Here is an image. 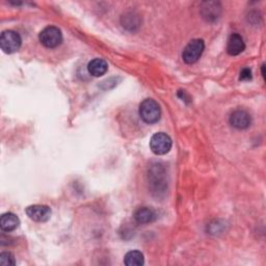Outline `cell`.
<instances>
[{"instance_id":"9a60e30c","label":"cell","mask_w":266,"mask_h":266,"mask_svg":"<svg viewBox=\"0 0 266 266\" xmlns=\"http://www.w3.org/2000/svg\"><path fill=\"white\" fill-rule=\"evenodd\" d=\"M264 68H265V64H262V76L265 77V72H264Z\"/></svg>"},{"instance_id":"3957f363","label":"cell","mask_w":266,"mask_h":266,"mask_svg":"<svg viewBox=\"0 0 266 266\" xmlns=\"http://www.w3.org/2000/svg\"><path fill=\"white\" fill-rule=\"evenodd\" d=\"M21 44L22 40L20 35L14 30H6L0 36V47L8 54L17 52L20 49Z\"/></svg>"},{"instance_id":"30bf717a","label":"cell","mask_w":266,"mask_h":266,"mask_svg":"<svg viewBox=\"0 0 266 266\" xmlns=\"http://www.w3.org/2000/svg\"><path fill=\"white\" fill-rule=\"evenodd\" d=\"M133 217L138 224L146 225L153 223L156 219V212L149 207H140L136 210Z\"/></svg>"},{"instance_id":"52a82bcc","label":"cell","mask_w":266,"mask_h":266,"mask_svg":"<svg viewBox=\"0 0 266 266\" xmlns=\"http://www.w3.org/2000/svg\"><path fill=\"white\" fill-rule=\"evenodd\" d=\"M252 117L245 109H236L230 116V124L236 129H247L251 126Z\"/></svg>"},{"instance_id":"5b68a950","label":"cell","mask_w":266,"mask_h":266,"mask_svg":"<svg viewBox=\"0 0 266 266\" xmlns=\"http://www.w3.org/2000/svg\"><path fill=\"white\" fill-rule=\"evenodd\" d=\"M172 139L164 132H157L150 140V149L156 155H164L172 149Z\"/></svg>"},{"instance_id":"6da1fadb","label":"cell","mask_w":266,"mask_h":266,"mask_svg":"<svg viewBox=\"0 0 266 266\" xmlns=\"http://www.w3.org/2000/svg\"><path fill=\"white\" fill-rule=\"evenodd\" d=\"M140 117L147 124H155L160 120L161 109L153 99H145L140 105Z\"/></svg>"},{"instance_id":"8992f818","label":"cell","mask_w":266,"mask_h":266,"mask_svg":"<svg viewBox=\"0 0 266 266\" xmlns=\"http://www.w3.org/2000/svg\"><path fill=\"white\" fill-rule=\"evenodd\" d=\"M27 216L38 223H45L51 216V209L46 205H31L25 210Z\"/></svg>"},{"instance_id":"5bb4252c","label":"cell","mask_w":266,"mask_h":266,"mask_svg":"<svg viewBox=\"0 0 266 266\" xmlns=\"http://www.w3.org/2000/svg\"><path fill=\"white\" fill-rule=\"evenodd\" d=\"M252 70L250 68H243L240 72V76L239 79L242 81H249L252 80Z\"/></svg>"},{"instance_id":"7a4b0ae2","label":"cell","mask_w":266,"mask_h":266,"mask_svg":"<svg viewBox=\"0 0 266 266\" xmlns=\"http://www.w3.org/2000/svg\"><path fill=\"white\" fill-rule=\"evenodd\" d=\"M39 40L46 48L53 49L61 44L62 33L58 27L48 26L40 32Z\"/></svg>"},{"instance_id":"277c9868","label":"cell","mask_w":266,"mask_h":266,"mask_svg":"<svg viewBox=\"0 0 266 266\" xmlns=\"http://www.w3.org/2000/svg\"><path fill=\"white\" fill-rule=\"evenodd\" d=\"M205 49V43L201 39H193L191 40L182 52V58L184 62L191 64L198 60L202 56Z\"/></svg>"},{"instance_id":"9c48e42d","label":"cell","mask_w":266,"mask_h":266,"mask_svg":"<svg viewBox=\"0 0 266 266\" xmlns=\"http://www.w3.org/2000/svg\"><path fill=\"white\" fill-rule=\"evenodd\" d=\"M108 70V63L102 58H94L87 64V71L95 77L103 76Z\"/></svg>"},{"instance_id":"ba28073f","label":"cell","mask_w":266,"mask_h":266,"mask_svg":"<svg viewBox=\"0 0 266 266\" xmlns=\"http://www.w3.org/2000/svg\"><path fill=\"white\" fill-rule=\"evenodd\" d=\"M246 49V44L242 37L238 33H233L230 36L228 43H227V52L232 55L236 56L243 52Z\"/></svg>"},{"instance_id":"8fae6325","label":"cell","mask_w":266,"mask_h":266,"mask_svg":"<svg viewBox=\"0 0 266 266\" xmlns=\"http://www.w3.org/2000/svg\"><path fill=\"white\" fill-rule=\"evenodd\" d=\"M20 225L18 216L12 212L4 213L0 217V228L4 232H12L16 230Z\"/></svg>"},{"instance_id":"7c38bea8","label":"cell","mask_w":266,"mask_h":266,"mask_svg":"<svg viewBox=\"0 0 266 266\" xmlns=\"http://www.w3.org/2000/svg\"><path fill=\"white\" fill-rule=\"evenodd\" d=\"M124 263L127 266H141L145 263V258L140 251H130L125 255Z\"/></svg>"},{"instance_id":"4fadbf2b","label":"cell","mask_w":266,"mask_h":266,"mask_svg":"<svg viewBox=\"0 0 266 266\" xmlns=\"http://www.w3.org/2000/svg\"><path fill=\"white\" fill-rule=\"evenodd\" d=\"M0 265L2 266L16 265L15 256L10 252H3L0 254Z\"/></svg>"}]
</instances>
